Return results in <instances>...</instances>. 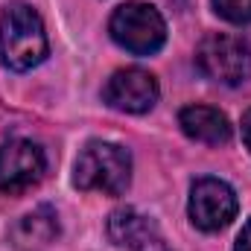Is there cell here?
<instances>
[{
  "instance_id": "ba28073f",
  "label": "cell",
  "mask_w": 251,
  "mask_h": 251,
  "mask_svg": "<svg viewBox=\"0 0 251 251\" xmlns=\"http://www.w3.org/2000/svg\"><path fill=\"white\" fill-rule=\"evenodd\" d=\"M111 243L117 249L126 251H170L161 228L155 225V219L143 216L140 210L134 207H117L111 216H108V225H105Z\"/></svg>"
},
{
  "instance_id": "6da1fadb",
  "label": "cell",
  "mask_w": 251,
  "mask_h": 251,
  "mask_svg": "<svg viewBox=\"0 0 251 251\" xmlns=\"http://www.w3.org/2000/svg\"><path fill=\"white\" fill-rule=\"evenodd\" d=\"M50 44L41 15L26 3H9L0 15V62L9 70H32L47 59Z\"/></svg>"
},
{
  "instance_id": "52a82bcc",
  "label": "cell",
  "mask_w": 251,
  "mask_h": 251,
  "mask_svg": "<svg viewBox=\"0 0 251 251\" xmlns=\"http://www.w3.org/2000/svg\"><path fill=\"white\" fill-rule=\"evenodd\" d=\"M158 97H161L158 79L143 67H126V70L111 73V79L102 88V100L114 111H123V114L149 111L158 102Z\"/></svg>"
},
{
  "instance_id": "3957f363",
  "label": "cell",
  "mask_w": 251,
  "mask_h": 251,
  "mask_svg": "<svg viewBox=\"0 0 251 251\" xmlns=\"http://www.w3.org/2000/svg\"><path fill=\"white\" fill-rule=\"evenodd\" d=\"M108 32L126 53H134V56H152L167 41V24L161 12L140 0H131L114 9L108 21Z\"/></svg>"
},
{
  "instance_id": "4fadbf2b",
  "label": "cell",
  "mask_w": 251,
  "mask_h": 251,
  "mask_svg": "<svg viewBox=\"0 0 251 251\" xmlns=\"http://www.w3.org/2000/svg\"><path fill=\"white\" fill-rule=\"evenodd\" d=\"M243 140H246V146H249V152H251V108L243 114Z\"/></svg>"
},
{
  "instance_id": "8fae6325",
  "label": "cell",
  "mask_w": 251,
  "mask_h": 251,
  "mask_svg": "<svg viewBox=\"0 0 251 251\" xmlns=\"http://www.w3.org/2000/svg\"><path fill=\"white\" fill-rule=\"evenodd\" d=\"M213 9L231 24H251V0H213Z\"/></svg>"
},
{
  "instance_id": "7c38bea8",
  "label": "cell",
  "mask_w": 251,
  "mask_h": 251,
  "mask_svg": "<svg viewBox=\"0 0 251 251\" xmlns=\"http://www.w3.org/2000/svg\"><path fill=\"white\" fill-rule=\"evenodd\" d=\"M234 251H251V219L243 225V231H240V237H237Z\"/></svg>"
},
{
  "instance_id": "277c9868",
  "label": "cell",
  "mask_w": 251,
  "mask_h": 251,
  "mask_svg": "<svg viewBox=\"0 0 251 251\" xmlns=\"http://www.w3.org/2000/svg\"><path fill=\"white\" fill-rule=\"evenodd\" d=\"M196 67L219 85H243L251 76V44L243 35L210 32L196 47Z\"/></svg>"
},
{
  "instance_id": "8992f818",
  "label": "cell",
  "mask_w": 251,
  "mask_h": 251,
  "mask_svg": "<svg viewBox=\"0 0 251 251\" xmlns=\"http://www.w3.org/2000/svg\"><path fill=\"white\" fill-rule=\"evenodd\" d=\"M47 173V155L38 143L15 137L0 146V193L21 196L35 187Z\"/></svg>"
},
{
  "instance_id": "30bf717a",
  "label": "cell",
  "mask_w": 251,
  "mask_h": 251,
  "mask_svg": "<svg viewBox=\"0 0 251 251\" xmlns=\"http://www.w3.org/2000/svg\"><path fill=\"white\" fill-rule=\"evenodd\" d=\"M18 240H24L26 246H41L59 237V216L50 207H38L29 216H24V222L18 225Z\"/></svg>"
},
{
  "instance_id": "7a4b0ae2",
  "label": "cell",
  "mask_w": 251,
  "mask_h": 251,
  "mask_svg": "<svg viewBox=\"0 0 251 251\" xmlns=\"http://www.w3.org/2000/svg\"><path fill=\"white\" fill-rule=\"evenodd\" d=\"M73 184L79 190L123 196L131 184V155L108 140L85 143L73 164Z\"/></svg>"
},
{
  "instance_id": "5b68a950",
  "label": "cell",
  "mask_w": 251,
  "mask_h": 251,
  "mask_svg": "<svg viewBox=\"0 0 251 251\" xmlns=\"http://www.w3.org/2000/svg\"><path fill=\"white\" fill-rule=\"evenodd\" d=\"M237 210H240V199H237L234 187L222 178L204 176L190 187V222L204 234L228 228L237 219Z\"/></svg>"
},
{
  "instance_id": "9c48e42d",
  "label": "cell",
  "mask_w": 251,
  "mask_h": 251,
  "mask_svg": "<svg viewBox=\"0 0 251 251\" xmlns=\"http://www.w3.org/2000/svg\"><path fill=\"white\" fill-rule=\"evenodd\" d=\"M178 126L190 140L207 143V146H222L231 140V123L228 117L213 108V105H187L178 111Z\"/></svg>"
}]
</instances>
